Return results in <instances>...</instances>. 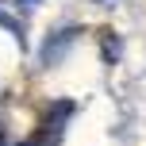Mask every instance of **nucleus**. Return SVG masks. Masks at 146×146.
<instances>
[{"label":"nucleus","mask_w":146,"mask_h":146,"mask_svg":"<svg viewBox=\"0 0 146 146\" xmlns=\"http://www.w3.org/2000/svg\"><path fill=\"white\" fill-rule=\"evenodd\" d=\"M0 27H8V31H12L15 38H23V27H19V19H12L8 12H0Z\"/></svg>","instance_id":"nucleus-3"},{"label":"nucleus","mask_w":146,"mask_h":146,"mask_svg":"<svg viewBox=\"0 0 146 146\" xmlns=\"http://www.w3.org/2000/svg\"><path fill=\"white\" fill-rule=\"evenodd\" d=\"M104 62H119V38L115 35L104 38Z\"/></svg>","instance_id":"nucleus-2"},{"label":"nucleus","mask_w":146,"mask_h":146,"mask_svg":"<svg viewBox=\"0 0 146 146\" xmlns=\"http://www.w3.org/2000/svg\"><path fill=\"white\" fill-rule=\"evenodd\" d=\"M23 4H35V0H23Z\"/></svg>","instance_id":"nucleus-5"},{"label":"nucleus","mask_w":146,"mask_h":146,"mask_svg":"<svg viewBox=\"0 0 146 146\" xmlns=\"http://www.w3.org/2000/svg\"><path fill=\"white\" fill-rule=\"evenodd\" d=\"M69 115H73V104H69V100H62V104H54V108H50V119H46L50 139H58V135H62V127H66Z\"/></svg>","instance_id":"nucleus-1"},{"label":"nucleus","mask_w":146,"mask_h":146,"mask_svg":"<svg viewBox=\"0 0 146 146\" xmlns=\"http://www.w3.org/2000/svg\"><path fill=\"white\" fill-rule=\"evenodd\" d=\"M19 146H35V142H19Z\"/></svg>","instance_id":"nucleus-4"},{"label":"nucleus","mask_w":146,"mask_h":146,"mask_svg":"<svg viewBox=\"0 0 146 146\" xmlns=\"http://www.w3.org/2000/svg\"><path fill=\"white\" fill-rule=\"evenodd\" d=\"M0 146H4V142H0Z\"/></svg>","instance_id":"nucleus-6"}]
</instances>
